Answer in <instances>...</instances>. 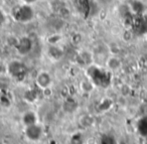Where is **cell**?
<instances>
[{
  "instance_id": "1",
  "label": "cell",
  "mask_w": 147,
  "mask_h": 144,
  "mask_svg": "<svg viewBox=\"0 0 147 144\" xmlns=\"http://www.w3.org/2000/svg\"><path fill=\"white\" fill-rule=\"evenodd\" d=\"M33 17V9L30 4L21 5L14 11V18L20 22H27Z\"/></svg>"
},
{
  "instance_id": "2",
  "label": "cell",
  "mask_w": 147,
  "mask_h": 144,
  "mask_svg": "<svg viewBox=\"0 0 147 144\" xmlns=\"http://www.w3.org/2000/svg\"><path fill=\"white\" fill-rule=\"evenodd\" d=\"M7 71L12 77L20 79L24 77L25 74V67L21 62L19 61H12L7 66Z\"/></svg>"
},
{
  "instance_id": "3",
  "label": "cell",
  "mask_w": 147,
  "mask_h": 144,
  "mask_svg": "<svg viewBox=\"0 0 147 144\" xmlns=\"http://www.w3.org/2000/svg\"><path fill=\"white\" fill-rule=\"evenodd\" d=\"M16 49L19 53L21 55H27L32 49V41L31 39L28 37H23L18 41V43L16 45Z\"/></svg>"
},
{
  "instance_id": "4",
  "label": "cell",
  "mask_w": 147,
  "mask_h": 144,
  "mask_svg": "<svg viewBox=\"0 0 147 144\" xmlns=\"http://www.w3.org/2000/svg\"><path fill=\"white\" fill-rule=\"evenodd\" d=\"M25 135L28 139L32 140V141H36L40 138L41 135V127L37 125L36 123L32 124V125L26 126L25 128Z\"/></svg>"
},
{
  "instance_id": "5",
  "label": "cell",
  "mask_w": 147,
  "mask_h": 144,
  "mask_svg": "<svg viewBox=\"0 0 147 144\" xmlns=\"http://www.w3.org/2000/svg\"><path fill=\"white\" fill-rule=\"evenodd\" d=\"M51 83V78L49 76V73L47 72H40V73L37 75L36 79H35V84L38 88L42 90H45L49 87Z\"/></svg>"
},
{
  "instance_id": "6",
  "label": "cell",
  "mask_w": 147,
  "mask_h": 144,
  "mask_svg": "<svg viewBox=\"0 0 147 144\" xmlns=\"http://www.w3.org/2000/svg\"><path fill=\"white\" fill-rule=\"evenodd\" d=\"M107 67L112 71H116V70L120 69L121 67V61L117 57H111L107 59Z\"/></svg>"
},
{
  "instance_id": "7",
  "label": "cell",
  "mask_w": 147,
  "mask_h": 144,
  "mask_svg": "<svg viewBox=\"0 0 147 144\" xmlns=\"http://www.w3.org/2000/svg\"><path fill=\"white\" fill-rule=\"evenodd\" d=\"M22 122L25 126L32 125L36 123V116L33 112H26L22 117Z\"/></svg>"
},
{
  "instance_id": "8",
  "label": "cell",
  "mask_w": 147,
  "mask_h": 144,
  "mask_svg": "<svg viewBox=\"0 0 147 144\" xmlns=\"http://www.w3.org/2000/svg\"><path fill=\"white\" fill-rule=\"evenodd\" d=\"M49 53L51 57H53L55 59H59V57H61L63 55V51L59 49V47H57L55 45H51L49 49Z\"/></svg>"
},
{
  "instance_id": "9",
  "label": "cell",
  "mask_w": 147,
  "mask_h": 144,
  "mask_svg": "<svg viewBox=\"0 0 147 144\" xmlns=\"http://www.w3.org/2000/svg\"><path fill=\"white\" fill-rule=\"evenodd\" d=\"M81 89L84 92L89 93V92H91L94 89V85H93L92 81H90V80H87V79L83 80V81L81 82Z\"/></svg>"
},
{
  "instance_id": "10",
  "label": "cell",
  "mask_w": 147,
  "mask_h": 144,
  "mask_svg": "<svg viewBox=\"0 0 147 144\" xmlns=\"http://www.w3.org/2000/svg\"><path fill=\"white\" fill-rule=\"evenodd\" d=\"M80 57H82L83 61H84V63L87 64V65L91 64V62H92V53H88V51H83V53L80 55Z\"/></svg>"
},
{
  "instance_id": "11",
  "label": "cell",
  "mask_w": 147,
  "mask_h": 144,
  "mask_svg": "<svg viewBox=\"0 0 147 144\" xmlns=\"http://www.w3.org/2000/svg\"><path fill=\"white\" fill-rule=\"evenodd\" d=\"M71 144H83V140L80 134H77V135H75L71 138Z\"/></svg>"
},
{
  "instance_id": "12",
  "label": "cell",
  "mask_w": 147,
  "mask_h": 144,
  "mask_svg": "<svg viewBox=\"0 0 147 144\" xmlns=\"http://www.w3.org/2000/svg\"><path fill=\"white\" fill-rule=\"evenodd\" d=\"M101 144H114V140H113V138L105 136L101 140Z\"/></svg>"
},
{
  "instance_id": "13",
  "label": "cell",
  "mask_w": 147,
  "mask_h": 144,
  "mask_svg": "<svg viewBox=\"0 0 147 144\" xmlns=\"http://www.w3.org/2000/svg\"><path fill=\"white\" fill-rule=\"evenodd\" d=\"M5 20H6V15H5L4 12H3V11L0 9V25L4 24Z\"/></svg>"
},
{
  "instance_id": "14",
  "label": "cell",
  "mask_w": 147,
  "mask_h": 144,
  "mask_svg": "<svg viewBox=\"0 0 147 144\" xmlns=\"http://www.w3.org/2000/svg\"><path fill=\"white\" fill-rule=\"evenodd\" d=\"M24 1H25V3H26V4H31V3L36 2L37 0H24Z\"/></svg>"
}]
</instances>
